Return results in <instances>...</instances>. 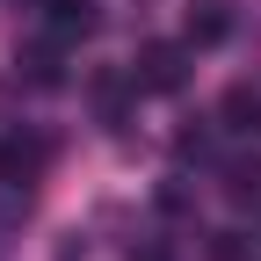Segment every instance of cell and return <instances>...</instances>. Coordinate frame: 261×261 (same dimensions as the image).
Returning a JSON list of instances; mask_svg holds the SVG:
<instances>
[{
  "instance_id": "cell-1",
  "label": "cell",
  "mask_w": 261,
  "mask_h": 261,
  "mask_svg": "<svg viewBox=\"0 0 261 261\" xmlns=\"http://www.w3.org/2000/svg\"><path fill=\"white\" fill-rule=\"evenodd\" d=\"M181 80H189V44H145L130 65V87H145V94H174Z\"/></svg>"
},
{
  "instance_id": "cell-2",
  "label": "cell",
  "mask_w": 261,
  "mask_h": 261,
  "mask_svg": "<svg viewBox=\"0 0 261 261\" xmlns=\"http://www.w3.org/2000/svg\"><path fill=\"white\" fill-rule=\"evenodd\" d=\"M87 29H94V0H51L44 8V37L51 44H80Z\"/></svg>"
},
{
  "instance_id": "cell-3",
  "label": "cell",
  "mask_w": 261,
  "mask_h": 261,
  "mask_svg": "<svg viewBox=\"0 0 261 261\" xmlns=\"http://www.w3.org/2000/svg\"><path fill=\"white\" fill-rule=\"evenodd\" d=\"M37 167H44V145L37 138H8L0 145V181H29Z\"/></svg>"
},
{
  "instance_id": "cell-4",
  "label": "cell",
  "mask_w": 261,
  "mask_h": 261,
  "mask_svg": "<svg viewBox=\"0 0 261 261\" xmlns=\"http://www.w3.org/2000/svg\"><path fill=\"white\" fill-rule=\"evenodd\" d=\"M225 29H232V22H225V8H218V0L189 8V51H196V44H225Z\"/></svg>"
},
{
  "instance_id": "cell-5",
  "label": "cell",
  "mask_w": 261,
  "mask_h": 261,
  "mask_svg": "<svg viewBox=\"0 0 261 261\" xmlns=\"http://www.w3.org/2000/svg\"><path fill=\"white\" fill-rule=\"evenodd\" d=\"M218 116H225V130H254V123H261V94H254V87H232Z\"/></svg>"
}]
</instances>
